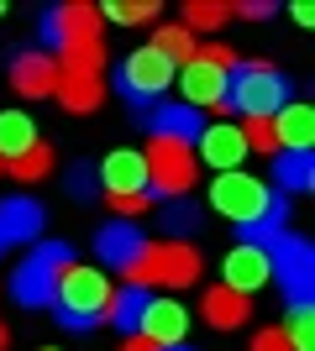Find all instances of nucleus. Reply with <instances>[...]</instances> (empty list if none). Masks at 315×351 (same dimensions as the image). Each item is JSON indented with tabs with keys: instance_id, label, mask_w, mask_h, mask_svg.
Instances as JSON below:
<instances>
[{
	"instance_id": "38",
	"label": "nucleus",
	"mask_w": 315,
	"mask_h": 351,
	"mask_svg": "<svg viewBox=\"0 0 315 351\" xmlns=\"http://www.w3.org/2000/svg\"><path fill=\"white\" fill-rule=\"evenodd\" d=\"M237 16H247V21H263V16H273V5L268 0H242V5H231Z\"/></svg>"
},
{
	"instance_id": "29",
	"label": "nucleus",
	"mask_w": 315,
	"mask_h": 351,
	"mask_svg": "<svg viewBox=\"0 0 315 351\" xmlns=\"http://www.w3.org/2000/svg\"><path fill=\"white\" fill-rule=\"evenodd\" d=\"M200 220H205V210H200L195 199H174V205H163V231H174V236H195Z\"/></svg>"
},
{
	"instance_id": "40",
	"label": "nucleus",
	"mask_w": 315,
	"mask_h": 351,
	"mask_svg": "<svg viewBox=\"0 0 315 351\" xmlns=\"http://www.w3.org/2000/svg\"><path fill=\"white\" fill-rule=\"evenodd\" d=\"M121 351H158V346H152V341H142V336H126V346H121Z\"/></svg>"
},
{
	"instance_id": "8",
	"label": "nucleus",
	"mask_w": 315,
	"mask_h": 351,
	"mask_svg": "<svg viewBox=\"0 0 315 351\" xmlns=\"http://www.w3.org/2000/svg\"><path fill=\"white\" fill-rule=\"evenodd\" d=\"M268 199H273V189L263 184V178H253V173H215V184H210V205L221 210V215H231L237 226H247V220H257L263 210H268Z\"/></svg>"
},
{
	"instance_id": "17",
	"label": "nucleus",
	"mask_w": 315,
	"mask_h": 351,
	"mask_svg": "<svg viewBox=\"0 0 315 351\" xmlns=\"http://www.w3.org/2000/svg\"><path fill=\"white\" fill-rule=\"evenodd\" d=\"M43 231V205L27 199V194H11V199H0V236H5V247L11 241H37Z\"/></svg>"
},
{
	"instance_id": "4",
	"label": "nucleus",
	"mask_w": 315,
	"mask_h": 351,
	"mask_svg": "<svg viewBox=\"0 0 315 351\" xmlns=\"http://www.w3.org/2000/svg\"><path fill=\"white\" fill-rule=\"evenodd\" d=\"M142 168H148V194H168V199L189 194V189H195V178H200L195 147L163 142V136H152V142H148V152H142Z\"/></svg>"
},
{
	"instance_id": "2",
	"label": "nucleus",
	"mask_w": 315,
	"mask_h": 351,
	"mask_svg": "<svg viewBox=\"0 0 315 351\" xmlns=\"http://www.w3.org/2000/svg\"><path fill=\"white\" fill-rule=\"evenodd\" d=\"M110 283H105L100 267H63L58 273V293H53V309H58V325L69 330H95V320L110 304Z\"/></svg>"
},
{
	"instance_id": "18",
	"label": "nucleus",
	"mask_w": 315,
	"mask_h": 351,
	"mask_svg": "<svg viewBox=\"0 0 315 351\" xmlns=\"http://www.w3.org/2000/svg\"><path fill=\"white\" fill-rule=\"evenodd\" d=\"M63 100V110H74V116H84V110H95V105L105 100V84L100 73H84V69H58V89H53Z\"/></svg>"
},
{
	"instance_id": "11",
	"label": "nucleus",
	"mask_w": 315,
	"mask_h": 351,
	"mask_svg": "<svg viewBox=\"0 0 315 351\" xmlns=\"http://www.w3.org/2000/svg\"><path fill=\"white\" fill-rule=\"evenodd\" d=\"M142 126H152V136H163V142H184V147H195V136L205 132V116H200L195 105H184V100H174V105H152V110H142Z\"/></svg>"
},
{
	"instance_id": "1",
	"label": "nucleus",
	"mask_w": 315,
	"mask_h": 351,
	"mask_svg": "<svg viewBox=\"0 0 315 351\" xmlns=\"http://www.w3.org/2000/svg\"><path fill=\"white\" fill-rule=\"evenodd\" d=\"M289 105V79L279 69H268V63H231L226 69V100L221 110H237L242 121H273L279 110Z\"/></svg>"
},
{
	"instance_id": "37",
	"label": "nucleus",
	"mask_w": 315,
	"mask_h": 351,
	"mask_svg": "<svg viewBox=\"0 0 315 351\" xmlns=\"http://www.w3.org/2000/svg\"><path fill=\"white\" fill-rule=\"evenodd\" d=\"M253 351H289V341H284V330L273 325V330H263V336L253 341Z\"/></svg>"
},
{
	"instance_id": "12",
	"label": "nucleus",
	"mask_w": 315,
	"mask_h": 351,
	"mask_svg": "<svg viewBox=\"0 0 315 351\" xmlns=\"http://www.w3.org/2000/svg\"><path fill=\"white\" fill-rule=\"evenodd\" d=\"M95 247H100L105 267H116V273H132V267L142 263V252H148V236L137 231L132 220H110V226H100Z\"/></svg>"
},
{
	"instance_id": "26",
	"label": "nucleus",
	"mask_w": 315,
	"mask_h": 351,
	"mask_svg": "<svg viewBox=\"0 0 315 351\" xmlns=\"http://www.w3.org/2000/svg\"><path fill=\"white\" fill-rule=\"evenodd\" d=\"M152 47H158V53H163L174 69H184V63L195 58V32H184V27H158Z\"/></svg>"
},
{
	"instance_id": "23",
	"label": "nucleus",
	"mask_w": 315,
	"mask_h": 351,
	"mask_svg": "<svg viewBox=\"0 0 315 351\" xmlns=\"http://www.w3.org/2000/svg\"><path fill=\"white\" fill-rule=\"evenodd\" d=\"M27 147H37V126H32V116H21V110H5V116H0V162L21 158Z\"/></svg>"
},
{
	"instance_id": "45",
	"label": "nucleus",
	"mask_w": 315,
	"mask_h": 351,
	"mask_svg": "<svg viewBox=\"0 0 315 351\" xmlns=\"http://www.w3.org/2000/svg\"><path fill=\"white\" fill-rule=\"evenodd\" d=\"M0 168H5V162H0Z\"/></svg>"
},
{
	"instance_id": "16",
	"label": "nucleus",
	"mask_w": 315,
	"mask_h": 351,
	"mask_svg": "<svg viewBox=\"0 0 315 351\" xmlns=\"http://www.w3.org/2000/svg\"><path fill=\"white\" fill-rule=\"evenodd\" d=\"M11 293H16V304L43 309V304H53V293H58V273L43 267L37 257H27V263L16 267V278H11Z\"/></svg>"
},
{
	"instance_id": "43",
	"label": "nucleus",
	"mask_w": 315,
	"mask_h": 351,
	"mask_svg": "<svg viewBox=\"0 0 315 351\" xmlns=\"http://www.w3.org/2000/svg\"><path fill=\"white\" fill-rule=\"evenodd\" d=\"M0 257H5V236H0Z\"/></svg>"
},
{
	"instance_id": "25",
	"label": "nucleus",
	"mask_w": 315,
	"mask_h": 351,
	"mask_svg": "<svg viewBox=\"0 0 315 351\" xmlns=\"http://www.w3.org/2000/svg\"><path fill=\"white\" fill-rule=\"evenodd\" d=\"M142 304H148V289H121V293H110L105 315H110V325H116V330H137Z\"/></svg>"
},
{
	"instance_id": "7",
	"label": "nucleus",
	"mask_w": 315,
	"mask_h": 351,
	"mask_svg": "<svg viewBox=\"0 0 315 351\" xmlns=\"http://www.w3.org/2000/svg\"><path fill=\"white\" fill-rule=\"evenodd\" d=\"M137 283H158V289H184L200 278V252L189 241H158L142 252V263L132 267Z\"/></svg>"
},
{
	"instance_id": "10",
	"label": "nucleus",
	"mask_w": 315,
	"mask_h": 351,
	"mask_svg": "<svg viewBox=\"0 0 315 351\" xmlns=\"http://www.w3.org/2000/svg\"><path fill=\"white\" fill-rule=\"evenodd\" d=\"M184 330H189V309L179 304V299H148L142 304V320H137V336L152 341V346H179Z\"/></svg>"
},
{
	"instance_id": "35",
	"label": "nucleus",
	"mask_w": 315,
	"mask_h": 351,
	"mask_svg": "<svg viewBox=\"0 0 315 351\" xmlns=\"http://www.w3.org/2000/svg\"><path fill=\"white\" fill-rule=\"evenodd\" d=\"M58 32H63V5H47L43 11V43L58 47Z\"/></svg>"
},
{
	"instance_id": "21",
	"label": "nucleus",
	"mask_w": 315,
	"mask_h": 351,
	"mask_svg": "<svg viewBox=\"0 0 315 351\" xmlns=\"http://www.w3.org/2000/svg\"><path fill=\"white\" fill-rule=\"evenodd\" d=\"M200 309H205V320L215 325V330H237V325H247V315H253L247 293H231L226 283H221V289H210L205 299H200Z\"/></svg>"
},
{
	"instance_id": "15",
	"label": "nucleus",
	"mask_w": 315,
	"mask_h": 351,
	"mask_svg": "<svg viewBox=\"0 0 315 351\" xmlns=\"http://www.w3.org/2000/svg\"><path fill=\"white\" fill-rule=\"evenodd\" d=\"M95 184H105L110 194H148V168H142V152H110L100 162Z\"/></svg>"
},
{
	"instance_id": "24",
	"label": "nucleus",
	"mask_w": 315,
	"mask_h": 351,
	"mask_svg": "<svg viewBox=\"0 0 315 351\" xmlns=\"http://www.w3.org/2000/svg\"><path fill=\"white\" fill-rule=\"evenodd\" d=\"M284 220H289V199H284V194H273L268 210H263L257 220H247V226H242V241H247V247H268L273 236L284 231Z\"/></svg>"
},
{
	"instance_id": "20",
	"label": "nucleus",
	"mask_w": 315,
	"mask_h": 351,
	"mask_svg": "<svg viewBox=\"0 0 315 351\" xmlns=\"http://www.w3.org/2000/svg\"><path fill=\"white\" fill-rule=\"evenodd\" d=\"M11 84L21 95H53L58 89V63L47 58V53H21L11 63Z\"/></svg>"
},
{
	"instance_id": "13",
	"label": "nucleus",
	"mask_w": 315,
	"mask_h": 351,
	"mask_svg": "<svg viewBox=\"0 0 315 351\" xmlns=\"http://www.w3.org/2000/svg\"><path fill=\"white\" fill-rule=\"evenodd\" d=\"M221 278H226V289L231 293H253V289H263V283L273 278V267H268V252L263 247H231L226 252V263H221Z\"/></svg>"
},
{
	"instance_id": "39",
	"label": "nucleus",
	"mask_w": 315,
	"mask_h": 351,
	"mask_svg": "<svg viewBox=\"0 0 315 351\" xmlns=\"http://www.w3.org/2000/svg\"><path fill=\"white\" fill-rule=\"evenodd\" d=\"M294 21H300V27H310V21H315V5H305V0H300V5H294Z\"/></svg>"
},
{
	"instance_id": "6",
	"label": "nucleus",
	"mask_w": 315,
	"mask_h": 351,
	"mask_svg": "<svg viewBox=\"0 0 315 351\" xmlns=\"http://www.w3.org/2000/svg\"><path fill=\"white\" fill-rule=\"evenodd\" d=\"M58 47H63V69L100 73V63H105L100 11H95V5H63V32H58Z\"/></svg>"
},
{
	"instance_id": "34",
	"label": "nucleus",
	"mask_w": 315,
	"mask_h": 351,
	"mask_svg": "<svg viewBox=\"0 0 315 351\" xmlns=\"http://www.w3.org/2000/svg\"><path fill=\"white\" fill-rule=\"evenodd\" d=\"M69 189H74V199L84 205V199L95 194V168H74V173H69Z\"/></svg>"
},
{
	"instance_id": "42",
	"label": "nucleus",
	"mask_w": 315,
	"mask_h": 351,
	"mask_svg": "<svg viewBox=\"0 0 315 351\" xmlns=\"http://www.w3.org/2000/svg\"><path fill=\"white\" fill-rule=\"evenodd\" d=\"M163 351H189V346H163Z\"/></svg>"
},
{
	"instance_id": "19",
	"label": "nucleus",
	"mask_w": 315,
	"mask_h": 351,
	"mask_svg": "<svg viewBox=\"0 0 315 351\" xmlns=\"http://www.w3.org/2000/svg\"><path fill=\"white\" fill-rule=\"evenodd\" d=\"M273 142L284 147V152H310V142H315V110H310V105H284V110L273 116Z\"/></svg>"
},
{
	"instance_id": "36",
	"label": "nucleus",
	"mask_w": 315,
	"mask_h": 351,
	"mask_svg": "<svg viewBox=\"0 0 315 351\" xmlns=\"http://www.w3.org/2000/svg\"><path fill=\"white\" fill-rule=\"evenodd\" d=\"M110 205H116L121 215H142V210L152 205V194H110Z\"/></svg>"
},
{
	"instance_id": "33",
	"label": "nucleus",
	"mask_w": 315,
	"mask_h": 351,
	"mask_svg": "<svg viewBox=\"0 0 315 351\" xmlns=\"http://www.w3.org/2000/svg\"><path fill=\"white\" fill-rule=\"evenodd\" d=\"M32 257H37L43 267H53V273H63V267H74V247H69V241H43V247L32 252Z\"/></svg>"
},
{
	"instance_id": "3",
	"label": "nucleus",
	"mask_w": 315,
	"mask_h": 351,
	"mask_svg": "<svg viewBox=\"0 0 315 351\" xmlns=\"http://www.w3.org/2000/svg\"><path fill=\"white\" fill-rule=\"evenodd\" d=\"M263 252H268V267L279 273V289H284L289 309H315V247L310 241L279 231Z\"/></svg>"
},
{
	"instance_id": "22",
	"label": "nucleus",
	"mask_w": 315,
	"mask_h": 351,
	"mask_svg": "<svg viewBox=\"0 0 315 351\" xmlns=\"http://www.w3.org/2000/svg\"><path fill=\"white\" fill-rule=\"evenodd\" d=\"M273 184L284 194L315 189V158L310 152H279V158H273Z\"/></svg>"
},
{
	"instance_id": "32",
	"label": "nucleus",
	"mask_w": 315,
	"mask_h": 351,
	"mask_svg": "<svg viewBox=\"0 0 315 351\" xmlns=\"http://www.w3.org/2000/svg\"><path fill=\"white\" fill-rule=\"evenodd\" d=\"M105 16H110V21H132V27H137V21H158V5H152V0H148V5H137V0H110Z\"/></svg>"
},
{
	"instance_id": "44",
	"label": "nucleus",
	"mask_w": 315,
	"mask_h": 351,
	"mask_svg": "<svg viewBox=\"0 0 315 351\" xmlns=\"http://www.w3.org/2000/svg\"><path fill=\"white\" fill-rule=\"evenodd\" d=\"M0 11H5V5H0Z\"/></svg>"
},
{
	"instance_id": "31",
	"label": "nucleus",
	"mask_w": 315,
	"mask_h": 351,
	"mask_svg": "<svg viewBox=\"0 0 315 351\" xmlns=\"http://www.w3.org/2000/svg\"><path fill=\"white\" fill-rule=\"evenodd\" d=\"M237 132H242V142H247V152H268V158H273V147H279V142H273V121L253 116V121H242Z\"/></svg>"
},
{
	"instance_id": "14",
	"label": "nucleus",
	"mask_w": 315,
	"mask_h": 351,
	"mask_svg": "<svg viewBox=\"0 0 315 351\" xmlns=\"http://www.w3.org/2000/svg\"><path fill=\"white\" fill-rule=\"evenodd\" d=\"M174 79H179V89H184V105H195V110H200V105H221L226 100V69L205 63L200 53L184 63Z\"/></svg>"
},
{
	"instance_id": "41",
	"label": "nucleus",
	"mask_w": 315,
	"mask_h": 351,
	"mask_svg": "<svg viewBox=\"0 0 315 351\" xmlns=\"http://www.w3.org/2000/svg\"><path fill=\"white\" fill-rule=\"evenodd\" d=\"M0 351H5V325H0Z\"/></svg>"
},
{
	"instance_id": "5",
	"label": "nucleus",
	"mask_w": 315,
	"mask_h": 351,
	"mask_svg": "<svg viewBox=\"0 0 315 351\" xmlns=\"http://www.w3.org/2000/svg\"><path fill=\"white\" fill-rule=\"evenodd\" d=\"M174 73H179V69H174L158 47H137V53H126V58H121L116 89H121V100H132L137 110H152V105H158V95L174 84Z\"/></svg>"
},
{
	"instance_id": "28",
	"label": "nucleus",
	"mask_w": 315,
	"mask_h": 351,
	"mask_svg": "<svg viewBox=\"0 0 315 351\" xmlns=\"http://www.w3.org/2000/svg\"><path fill=\"white\" fill-rule=\"evenodd\" d=\"M5 168H11V173L21 178V184H37V178H47V173H53V152H47V147L37 142V147H27L21 158H11Z\"/></svg>"
},
{
	"instance_id": "9",
	"label": "nucleus",
	"mask_w": 315,
	"mask_h": 351,
	"mask_svg": "<svg viewBox=\"0 0 315 351\" xmlns=\"http://www.w3.org/2000/svg\"><path fill=\"white\" fill-rule=\"evenodd\" d=\"M242 158H247V142L231 121H205V132L195 136V162H210L221 173H237Z\"/></svg>"
},
{
	"instance_id": "27",
	"label": "nucleus",
	"mask_w": 315,
	"mask_h": 351,
	"mask_svg": "<svg viewBox=\"0 0 315 351\" xmlns=\"http://www.w3.org/2000/svg\"><path fill=\"white\" fill-rule=\"evenodd\" d=\"M231 21V5H215V0H195L184 5V32H215Z\"/></svg>"
},
{
	"instance_id": "30",
	"label": "nucleus",
	"mask_w": 315,
	"mask_h": 351,
	"mask_svg": "<svg viewBox=\"0 0 315 351\" xmlns=\"http://www.w3.org/2000/svg\"><path fill=\"white\" fill-rule=\"evenodd\" d=\"M284 341H289V351H315V309H289Z\"/></svg>"
}]
</instances>
